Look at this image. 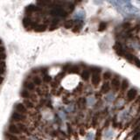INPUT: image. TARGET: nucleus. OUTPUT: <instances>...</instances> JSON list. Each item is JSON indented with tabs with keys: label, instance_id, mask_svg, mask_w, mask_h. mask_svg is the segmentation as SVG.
Returning <instances> with one entry per match:
<instances>
[{
	"label": "nucleus",
	"instance_id": "1",
	"mask_svg": "<svg viewBox=\"0 0 140 140\" xmlns=\"http://www.w3.org/2000/svg\"><path fill=\"white\" fill-rule=\"evenodd\" d=\"M26 120H27L26 115H23V114H21V113L17 112V111H14L11 116V121L13 122V123L20 124V123L26 122Z\"/></svg>",
	"mask_w": 140,
	"mask_h": 140
},
{
	"label": "nucleus",
	"instance_id": "2",
	"mask_svg": "<svg viewBox=\"0 0 140 140\" xmlns=\"http://www.w3.org/2000/svg\"><path fill=\"white\" fill-rule=\"evenodd\" d=\"M121 80H120V77L117 75V74H115L112 77L110 81V86L111 89L114 92L117 93L120 91V88H121Z\"/></svg>",
	"mask_w": 140,
	"mask_h": 140
},
{
	"label": "nucleus",
	"instance_id": "3",
	"mask_svg": "<svg viewBox=\"0 0 140 140\" xmlns=\"http://www.w3.org/2000/svg\"><path fill=\"white\" fill-rule=\"evenodd\" d=\"M138 96V91L136 89H130L125 94V102L127 103L134 102Z\"/></svg>",
	"mask_w": 140,
	"mask_h": 140
},
{
	"label": "nucleus",
	"instance_id": "4",
	"mask_svg": "<svg viewBox=\"0 0 140 140\" xmlns=\"http://www.w3.org/2000/svg\"><path fill=\"white\" fill-rule=\"evenodd\" d=\"M113 49H114L116 55H118L119 57H124L126 53H125V50H124V46H123V45H122L121 42L116 41V44L113 46Z\"/></svg>",
	"mask_w": 140,
	"mask_h": 140
},
{
	"label": "nucleus",
	"instance_id": "5",
	"mask_svg": "<svg viewBox=\"0 0 140 140\" xmlns=\"http://www.w3.org/2000/svg\"><path fill=\"white\" fill-rule=\"evenodd\" d=\"M22 24H23V26H24L26 29H31V28H33V29L34 30V28L38 26V23L33 21L29 17H25L22 20Z\"/></svg>",
	"mask_w": 140,
	"mask_h": 140
},
{
	"label": "nucleus",
	"instance_id": "6",
	"mask_svg": "<svg viewBox=\"0 0 140 140\" xmlns=\"http://www.w3.org/2000/svg\"><path fill=\"white\" fill-rule=\"evenodd\" d=\"M102 81V75L101 74L98 73H95V74H91V84L93 87L97 88L100 85V82Z\"/></svg>",
	"mask_w": 140,
	"mask_h": 140
},
{
	"label": "nucleus",
	"instance_id": "7",
	"mask_svg": "<svg viewBox=\"0 0 140 140\" xmlns=\"http://www.w3.org/2000/svg\"><path fill=\"white\" fill-rule=\"evenodd\" d=\"M15 110L17 112L21 113L23 115H27L29 113V109L25 106V104L23 103H16V105H15Z\"/></svg>",
	"mask_w": 140,
	"mask_h": 140
},
{
	"label": "nucleus",
	"instance_id": "8",
	"mask_svg": "<svg viewBox=\"0 0 140 140\" xmlns=\"http://www.w3.org/2000/svg\"><path fill=\"white\" fill-rule=\"evenodd\" d=\"M8 132L11 133V134L17 135V136L22 134V132H21V131L19 130L18 124H11L8 126Z\"/></svg>",
	"mask_w": 140,
	"mask_h": 140
},
{
	"label": "nucleus",
	"instance_id": "9",
	"mask_svg": "<svg viewBox=\"0 0 140 140\" xmlns=\"http://www.w3.org/2000/svg\"><path fill=\"white\" fill-rule=\"evenodd\" d=\"M110 89H111L110 82H109V81H103V83L101 86V89H100V93L102 95H106L110 91Z\"/></svg>",
	"mask_w": 140,
	"mask_h": 140
},
{
	"label": "nucleus",
	"instance_id": "10",
	"mask_svg": "<svg viewBox=\"0 0 140 140\" xmlns=\"http://www.w3.org/2000/svg\"><path fill=\"white\" fill-rule=\"evenodd\" d=\"M129 86H130V83L128 81V80L126 79H123L121 81V88H120V94H126L127 91L129 90Z\"/></svg>",
	"mask_w": 140,
	"mask_h": 140
},
{
	"label": "nucleus",
	"instance_id": "11",
	"mask_svg": "<svg viewBox=\"0 0 140 140\" xmlns=\"http://www.w3.org/2000/svg\"><path fill=\"white\" fill-rule=\"evenodd\" d=\"M76 106L80 110H83L86 109L87 106V100L85 97H79L76 101Z\"/></svg>",
	"mask_w": 140,
	"mask_h": 140
},
{
	"label": "nucleus",
	"instance_id": "12",
	"mask_svg": "<svg viewBox=\"0 0 140 140\" xmlns=\"http://www.w3.org/2000/svg\"><path fill=\"white\" fill-rule=\"evenodd\" d=\"M81 77L84 81H89L91 78V72L89 68H84L81 73Z\"/></svg>",
	"mask_w": 140,
	"mask_h": 140
},
{
	"label": "nucleus",
	"instance_id": "13",
	"mask_svg": "<svg viewBox=\"0 0 140 140\" xmlns=\"http://www.w3.org/2000/svg\"><path fill=\"white\" fill-rule=\"evenodd\" d=\"M24 88H25V89H26V90L31 92V91H35V89H36L37 87L33 84V82L31 81V80L27 79L26 81H24Z\"/></svg>",
	"mask_w": 140,
	"mask_h": 140
},
{
	"label": "nucleus",
	"instance_id": "14",
	"mask_svg": "<svg viewBox=\"0 0 140 140\" xmlns=\"http://www.w3.org/2000/svg\"><path fill=\"white\" fill-rule=\"evenodd\" d=\"M101 117V112H96V114H94V116H92V121H91V126L94 128H96V126L99 124V120Z\"/></svg>",
	"mask_w": 140,
	"mask_h": 140
},
{
	"label": "nucleus",
	"instance_id": "15",
	"mask_svg": "<svg viewBox=\"0 0 140 140\" xmlns=\"http://www.w3.org/2000/svg\"><path fill=\"white\" fill-rule=\"evenodd\" d=\"M81 66H79V65H72L68 73L72 74H79L80 73H81Z\"/></svg>",
	"mask_w": 140,
	"mask_h": 140
},
{
	"label": "nucleus",
	"instance_id": "16",
	"mask_svg": "<svg viewBox=\"0 0 140 140\" xmlns=\"http://www.w3.org/2000/svg\"><path fill=\"white\" fill-rule=\"evenodd\" d=\"M41 11L40 8L37 7V6L33 5V4H31V5H28L26 6V13H29V14H31V13H33L34 11Z\"/></svg>",
	"mask_w": 140,
	"mask_h": 140
},
{
	"label": "nucleus",
	"instance_id": "17",
	"mask_svg": "<svg viewBox=\"0 0 140 140\" xmlns=\"http://www.w3.org/2000/svg\"><path fill=\"white\" fill-rule=\"evenodd\" d=\"M32 81H33V84H34L36 87H38V88H39V87H40L41 85H42V83H43L42 79H41L39 75H34V76H33V79H32Z\"/></svg>",
	"mask_w": 140,
	"mask_h": 140
},
{
	"label": "nucleus",
	"instance_id": "18",
	"mask_svg": "<svg viewBox=\"0 0 140 140\" xmlns=\"http://www.w3.org/2000/svg\"><path fill=\"white\" fill-rule=\"evenodd\" d=\"M74 25H75L74 24V21L72 20V19H68V20L64 21V23H63V26L66 29H73Z\"/></svg>",
	"mask_w": 140,
	"mask_h": 140
},
{
	"label": "nucleus",
	"instance_id": "19",
	"mask_svg": "<svg viewBox=\"0 0 140 140\" xmlns=\"http://www.w3.org/2000/svg\"><path fill=\"white\" fill-rule=\"evenodd\" d=\"M23 103H24L25 106H26L28 109H33L35 108V103L29 99H25L24 102H23Z\"/></svg>",
	"mask_w": 140,
	"mask_h": 140
},
{
	"label": "nucleus",
	"instance_id": "20",
	"mask_svg": "<svg viewBox=\"0 0 140 140\" xmlns=\"http://www.w3.org/2000/svg\"><path fill=\"white\" fill-rule=\"evenodd\" d=\"M112 77H113L112 74H111V72H109V71H105V72H103V75H102V78H103L104 81H111Z\"/></svg>",
	"mask_w": 140,
	"mask_h": 140
},
{
	"label": "nucleus",
	"instance_id": "21",
	"mask_svg": "<svg viewBox=\"0 0 140 140\" xmlns=\"http://www.w3.org/2000/svg\"><path fill=\"white\" fill-rule=\"evenodd\" d=\"M4 138H5L7 140H21V138H19L17 135L11 134V133H10V132L4 133Z\"/></svg>",
	"mask_w": 140,
	"mask_h": 140
},
{
	"label": "nucleus",
	"instance_id": "22",
	"mask_svg": "<svg viewBox=\"0 0 140 140\" xmlns=\"http://www.w3.org/2000/svg\"><path fill=\"white\" fill-rule=\"evenodd\" d=\"M59 23H60V20L58 19H53V20L51 21V24H50V26H49V29L50 30H55L56 28H58V26H59Z\"/></svg>",
	"mask_w": 140,
	"mask_h": 140
},
{
	"label": "nucleus",
	"instance_id": "23",
	"mask_svg": "<svg viewBox=\"0 0 140 140\" xmlns=\"http://www.w3.org/2000/svg\"><path fill=\"white\" fill-rule=\"evenodd\" d=\"M47 28V26L46 24H43V25H38L36 27L34 28V31L35 32H38V33H41V32H45Z\"/></svg>",
	"mask_w": 140,
	"mask_h": 140
},
{
	"label": "nucleus",
	"instance_id": "24",
	"mask_svg": "<svg viewBox=\"0 0 140 140\" xmlns=\"http://www.w3.org/2000/svg\"><path fill=\"white\" fill-rule=\"evenodd\" d=\"M31 95L32 93L30 92V91L26 90V89H24V90H22L20 92V96L22 98H24L25 99H30V97H31Z\"/></svg>",
	"mask_w": 140,
	"mask_h": 140
},
{
	"label": "nucleus",
	"instance_id": "25",
	"mask_svg": "<svg viewBox=\"0 0 140 140\" xmlns=\"http://www.w3.org/2000/svg\"><path fill=\"white\" fill-rule=\"evenodd\" d=\"M42 81L43 83H45V84H49V83H51L53 81V78L49 74H45L42 77Z\"/></svg>",
	"mask_w": 140,
	"mask_h": 140
},
{
	"label": "nucleus",
	"instance_id": "26",
	"mask_svg": "<svg viewBox=\"0 0 140 140\" xmlns=\"http://www.w3.org/2000/svg\"><path fill=\"white\" fill-rule=\"evenodd\" d=\"M108 26V24L107 22H104V21H102V22H100L99 26H98V31L99 32H103L106 30V28H107Z\"/></svg>",
	"mask_w": 140,
	"mask_h": 140
},
{
	"label": "nucleus",
	"instance_id": "27",
	"mask_svg": "<svg viewBox=\"0 0 140 140\" xmlns=\"http://www.w3.org/2000/svg\"><path fill=\"white\" fill-rule=\"evenodd\" d=\"M81 28H82V22H80V24L78 23V24L74 25V28H73L72 30H73V32H74V33H79V32H81Z\"/></svg>",
	"mask_w": 140,
	"mask_h": 140
},
{
	"label": "nucleus",
	"instance_id": "28",
	"mask_svg": "<svg viewBox=\"0 0 140 140\" xmlns=\"http://www.w3.org/2000/svg\"><path fill=\"white\" fill-rule=\"evenodd\" d=\"M5 68H6L5 62L4 61H0V75H3L5 73Z\"/></svg>",
	"mask_w": 140,
	"mask_h": 140
},
{
	"label": "nucleus",
	"instance_id": "29",
	"mask_svg": "<svg viewBox=\"0 0 140 140\" xmlns=\"http://www.w3.org/2000/svg\"><path fill=\"white\" fill-rule=\"evenodd\" d=\"M131 27V24L130 22H124V24L122 25V28H123V30H124V31H127V30L130 29Z\"/></svg>",
	"mask_w": 140,
	"mask_h": 140
},
{
	"label": "nucleus",
	"instance_id": "30",
	"mask_svg": "<svg viewBox=\"0 0 140 140\" xmlns=\"http://www.w3.org/2000/svg\"><path fill=\"white\" fill-rule=\"evenodd\" d=\"M134 136L132 138V140H139L140 139V131H133Z\"/></svg>",
	"mask_w": 140,
	"mask_h": 140
},
{
	"label": "nucleus",
	"instance_id": "31",
	"mask_svg": "<svg viewBox=\"0 0 140 140\" xmlns=\"http://www.w3.org/2000/svg\"><path fill=\"white\" fill-rule=\"evenodd\" d=\"M102 132H103V130H98L97 132H96V138H95V140H101V138H102Z\"/></svg>",
	"mask_w": 140,
	"mask_h": 140
},
{
	"label": "nucleus",
	"instance_id": "32",
	"mask_svg": "<svg viewBox=\"0 0 140 140\" xmlns=\"http://www.w3.org/2000/svg\"><path fill=\"white\" fill-rule=\"evenodd\" d=\"M132 64H134L135 66L137 67V68H140V60L138 59V57L136 56V58L134 59V61H133V63Z\"/></svg>",
	"mask_w": 140,
	"mask_h": 140
},
{
	"label": "nucleus",
	"instance_id": "33",
	"mask_svg": "<svg viewBox=\"0 0 140 140\" xmlns=\"http://www.w3.org/2000/svg\"><path fill=\"white\" fill-rule=\"evenodd\" d=\"M138 105H140V96H138V97L136 98V100L134 101V103H133L132 106L134 107V106H137L138 107Z\"/></svg>",
	"mask_w": 140,
	"mask_h": 140
},
{
	"label": "nucleus",
	"instance_id": "34",
	"mask_svg": "<svg viewBox=\"0 0 140 140\" xmlns=\"http://www.w3.org/2000/svg\"><path fill=\"white\" fill-rule=\"evenodd\" d=\"M5 59H6L5 53H4V54H0V61H4Z\"/></svg>",
	"mask_w": 140,
	"mask_h": 140
},
{
	"label": "nucleus",
	"instance_id": "35",
	"mask_svg": "<svg viewBox=\"0 0 140 140\" xmlns=\"http://www.w3.org/2000/svg\"><path fill=\"white\" fill-rule=\"evenodd\" d=\"M4 51H5V48H4V46H0V54H4Z\"/></svg>",
	"mask_w": 140,
	"mask_h": 140
},
{
	"label": "nucleus",
	"instance_id": "36",
	"mask_svg": "<svg viewBox=\"0 0 140 140\" xmlns=\"http://www.w3.org/2000/svg\"><path fill=\"white\" fill-rule=\"evenodd\" d=\"M4 77H3L2 75H0V85H1L3 82H4Z\"/></svg>",
	"mask_w": 140,
	"mask_h": 140
}]
</instances>
